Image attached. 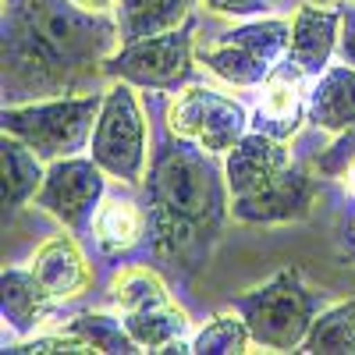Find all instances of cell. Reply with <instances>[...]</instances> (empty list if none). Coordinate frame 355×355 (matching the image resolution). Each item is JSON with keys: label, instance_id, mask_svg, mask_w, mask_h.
Listing matches in <instances>:
<instances>
[{"label": "cell", "instance_id": "1", "mask_svg": "<svg viewBox=\"0 0 355 355\" xmlns=\"http://www.w3.org/2000/svg\"><path fill=\"white\" fill-rule=\"evenodd\" d=\"M121 46V21L75 0H4V103L71 96L103 75Z\"/></svg>", "mask_w": 355, "mask_h": 355}, {"label": "cell", "instance_id": "2", "mask_svg": "<svg viewBox=\"0 0 355 355\" xmlns=\"http://www.w3.org/2000/svg\"><path fill=\"white\" fill-rule=\"evenodd\" d=\"M146 242L157 270L192 281L210 263L231 217V189L217 153L182 135H164L146 171Z\"/></svg>", "mask_w": 355, "mask_h": 355}, {"label": "cell", "instance_id": "3", "mask_svg": "<svg viewBox=\"0 0 355 355\" xmlns=\"http://www.w3.org/2000/svg\"><path fill=\"white\" fill-rule=\"evenodd\" d=\"M334 299L327 291H313L295 266L277 270L270 281H263L231 299V309H239L252 331V341L274 352H299L313 320L327 309Z\"/></svg>", "mask_w": 355, "mask_h": 355}, {"label": "cell", "instance_id": "4", "mask_svg": "<svg viewBox=\"0 0 355 355\" xmlns=\"http://www.w3.org/2000/svg\"><path fill=\"white\" fill-rule=\"evenodd\" d=\"M100 107H103V93H96V89L78 93V96L4 103V110H0V132L21 139L46 164H53L61 157H75L78 150H89Z\"/></svg>", "mask_w": 355, "mask_h": 355}, {"label": "cell", "instance_id": "5", "mask_svg": "<svg viewBox=\"0 0 355 355\" xmlns=\"http://www.w3.org/2000/svg\"><path fill=\"white\" fill-rule=\"evenodd\" d=\"M89 157L121 185L142 189L150 171V125L132 82L114 78V85L103 93V107L89 139Z\"/></svg>", "mask_w": 355, "mask_h": 355}, {"label": "cell", "instance_id": "6", "mask_svg": "<svg viewBox=\"0 0 355 355\" xmlns=\"http://www.w3.org/2000/svg\"><path fill=\"white\" fill-rule=\"evenodd\" d=\"M192 33L196 21L189 18L185 25L167 28V33L121 43L103 61V78H121L139 89H160V93H182L196 75Z\"/></svg>", "mask_w": 355, "mask_h": 355}, {"label": "cell", "instance_id": "7", "mask_svg": "<svg viewBox=\"0 0 355 355\" xmlns=\"http://www.w3.org/2000/svg\"><path fill=\"white\" fill-rule=\"evenodd\" d=\"M167 128L182 139L199 142L206 153L224 157L234 142L252 128V114L234 96H224L210 85H185L167 107Z\"/></svg>", "mask_w": 355, "mask_h": 355}, {"label": "cell", "instance_id": "8", "mask_svg": "<svg viewBox=\"0 0 355 355\" xmlns=\"http://www.w3.org/2000/svg\"><path fill=\"white\" fill-rule=\"evenodd\" d=\"M107 171L93 157H61L46 167L36 192V206L57 217L68 231L82 234L93 227V217L107 196Z\"/></svg>", "mask_w": 355, "mask_h": 355}, {"label": "cell", "instance_id": "9", "mask_svg": "<svg viewBox=\"0 0 355 355\" xmlns=\"http://www.w3.org/2000/svg\"><path fill=\"white\" fill-rule=\"evenodd\" d=\"M316 178L302 164H284L245 196H231V217L242 224H295L306 220L316 202Z\"/></svg>", "mask_w": 355, "mask_h": 355}, {"label": "cell", "instance_id": "10", "mask_svg": "<svg viewBox=\"0 0 355 355\" xmlns=\"http://www.w3.org/2000/svg\"><path fill=\"white\" fill-rule=\"evenodd\" d=\"M302 78H309L291 57H281L274 64L270 78H266L259 89V107L252 110V132H263L270 139H295L299 128L309 121V89H302Z\"/></svg>", "mask_w": 355, "mask_h": 355}, {"label": "cell", "instance_id": "11", "mask_svg": "<svg viewBox=\"0 0 355 355\" xmlns=\"http://www.w3.org/2000/svg\"><path fill=\"white\" fill-rule=\"evenodd\" d=\"M33 274L40 277V284L57 302L78 299V295H85L93 288V266L85 263V252L75 242V231L71 234H53V239H46L36 249Z\"/></svg>", "mask_w": 355, "mask_h": 355}, {"label": "cell", "instance_id": "12", "mask_svg": "<svg viewBox=\"0 0 355 355\" xmlns=\"http://www.w3.org/2000/svg\"><path fill=\"white\" fill-rule=\"evenodd\" d=\"M338 36H341V11L302 4L291 18L288 57L309 78H316V75H323L331 68V57L338 53Z\"/></svg>", "mask_w": 355, "mask_h": 355}, {"label": "cell", "instance_id": "13", "mask_svg": "<svg viewBox=\"0 0 355 355\" xmlns=\"http://www.w3.org/2000/svg\"><path fill=\"white\" fill-rule=\"evenodd\" d=\"M0 313H4V323L15 338H33L43 323L53 320L57 313V299L40 284V277L28 270H11L0 274Z\"/></svg>", "mask_w": 355, "mask_h": 355}, {"label": "cell", "instance_id": "14", "mask_svg": "<svg viewBox=\"0 0 355 355\" xmlns=\"http://www.w3.org/2000/svg\"><path fill=\"white\" fill-rule=\"evenodd\" d=\"M284 164H291L288 142L270 139V135L249 128V135H245L242 142H234L231 150L224 153V178H227L231 196L252 192V189L263 185L270 174H277Z\"/></svg>", "mask_w": 355, "mask_h": 355}, {"label": "cell", "instance_id": "15", "mask_svg": "<svg viewBox=\"0 0 355 355\" xmlns=\"http://www.w3.org/2000/svg\"><path fill=\"white\" fill-rule=\"evenodd\" d=\"M309 121L323 132L341 135L345 128H355V68L352 64H331L309 85Z\"/></svg>", "mask_w": 355, "mask_h": 355}, {"label": "cell", "instance_id": "16", "mask_svg": "<svg viewBox=\"0 0 355 355\" xmlns=\"http://www.w3.org/2000/svg\"><path fill=\"white\" fill-rule=\"evenodd\" d=\"M93 239L103 256H125L146 242V206L121 196H103L93 217Z\"/></svg>", "mask_w": 355, "mask_h": 355}, {"label": "cell", "instance_id": "17", "mask_svg": "<svg viewBox=\"0 0 355 355\" xmlns=\"http://www.w3.org/2000/svg\"><path fill=\"white\" fill-rule=\"evenodd\" d=\"M43 164L46 160L33 146H25L21 139L4 132V139H0V178H4L0 196H4V210H21L28 199H36L43 178H46Z\"/></svg>", "mask_w": 355, "mask_h": 355}, {"label": "cell", "instance_id": "18", "mask_svg": "<svg viewBox=\"0 0 355 355\" xmlns=\"http://www.w3.org/2000/svg\"><path fill=\"white\" fill-rule=\"evenodd\" d=\"M192 18V0H121V43L167 33Z\"/></svg>", "mask_w": 355, "mask_h": 355}, {"label": "cell", "instance_id": "19", "mask_svg": "<svg viewBox=\"0 0 355 355\" xmlns=\"http://www.w3.org/2000/svg\"><path fill=\"white\" fill-rule=\"evenodd\" d=\"M196 61L206 64V71H214L220 82L239 85V89H259L266 78H270V71H274L270 61H263V57H256V53H249L242 46H231V43L199 46Z\"/></svg>", "mask_w": 355, "mask_h": 355}, {"label": "cell", "instance_id": "20", "mask_svg": "<svg viewBox=\"0 0 355 355\" xmlns=\"http://www.w3.org/2000/svg\"><path fill=\"white\" fill-rule=\"evenodd\" d=\"M107 302L117 313H142V309L171 302V291H167L164 277L157 274V266L135 263V266H125V270L114 277V284L107 291Z\"/></svg>", "mask_w": 355, "mask_h": 355}, {"label": "cell", "instance_id": "21", "mask_svg": "<svg viewBox=\"0 0 355 355\" xmlns=\"http://www.w3.org/2000/svg\"><path fill=\"white\" fill-rule=\"evenodd\" d=\"M299 352L309 355H355V299L345 302H331L323 309L313 327L306 334V341L299 345Z\"/></svg>", "mask_w": 355, "mask_h": 355}, {"label": "cell", "instance_id": "22", "mask_svg": "<svg viewBox=\"0 0 355 355\" xmlns=\"http://www.w3.org/2000/svg\"><path fill=\"white\" fill-rule=\"evenodd\" d=\"M121 316L142 352H164L167 345L189 334V316L178 302H164V306L142 309V313H121Z\"/></svg>", "mask_w": 355, "mask_h": 355}, {"label": "cell", "instance_id": "23", "mask_svg": "<svg viewBox=\"0 0 355 355\" xmlns=\"http://www.w3.org/2000/svg\"><path fill=\"white\" fill-rule=\"evenodd\" d=\"M61 331L82 338L93 352H107V355H135L142 352L139 341L132 338V331L125 327V316H110V313H78L71 316Z\"/></svg>", "mask_w": 355, "mask_h": 355}, {"label": "cell", "instance_id": "24", "mask_svg": "<svg viewBox=\"0 0 355 355\" xmlns=\"http://www.w3.org/2000/svg\"><path fill=\"white\" fill-rule=\"evenodd\" d=\"M217 43H231V46H242L263 61L277 64L281 57H288V43H291V25L281 18H259L239 28H227V33L217 36Z\"/></svg>", "mask_w": 355, "mask_h": 355}, {"label": "cell", "instance_id": "25", "mask_svg": "<svg viewBox=\"0 0 355 355\" xmlns=\"http://www.w3.org/2000/svg\"><path fill=\"white\" fill-rule=\"evenodd\" d=\"M249 341H252V331L239 309L217 313L192 338V355H242V352H249Z\"/></svg>", "mask_w": 355, "mask_h": 355}, {"label": "cell", "instance_id": "26", "mask_svg": "<svg viewBox=\"0 0 355 355\" xmlns=\"http://www.w3.org/2000/svg\"><path fill=\"white\" fill-rule=\"evenodd\" d=\"M85 352H93V348L68 331L33 334V338H18V341L4 345V355H85Z\"/></svg>", "mask_w": 355, "mask_h": 355}, {"label": "cell", "instance_id": "27", "mask_svg": "<svg viewBox=\"0 0 355 355\" xmlns=\"http://www.w3.org/2000/svg\"><path fill=\"white\" fill-rule=\"evenodd\" d=\"M352 160H355V128H345L327 150L316 157V167H320V174H327V178H341Z\"/></svg>", "mask_w": 355, "mask_h": 355}, {"label": "cell", "instance_id": "28", "mask_svg": "<svg viewBox=\"0 0 355 355\" xmlns=\"http://www.w3.org/2000/svg\"><path fill=\"white\" fill-rule=\"evenodd\" d=\"M214 15H227V18H252L274 8V0H202Z\"/></svg>", "mask_w": 355, "mask_h": 355}, {"label": "cell", "instance_id": "29", "mask_svg": "<svg viewBox=\"0 0 355 355\" xmlns=\"http://www.w3.org/2000/svg\"><path fill=\"white\" fill-rule=\"evenodd\" d=\"M341 36H338V57L355 68V8L341 4Z\"/></svg>", "mask_w": 355, "mask_h": 355}, {"label": "cell", "instance_id": "30", "mask_svg": "<svg viewBox=\"0 0 355 355\" xmlns=\"http://www.w3.org/2000/svg\"><path fill=\"white\" fill-rule=\"evenodd\" d=\"M338 245H341V256H345V259H348V263L355 266V224L341 231V239H338Z\"/></svg>", "mask_w": 355, "mask_h": 355}, {"label": "cell", "instance_id": "31", "mask_svg": "<svg viewBox=\"0 0 355 355\" xmlns=\"http://www.w3.org/2000/svg\"><path fill=\"white\" fill-rule=\"evenodd\" d=\"M78 8H85V11H96V15H107L114 4H121V0H75Z\"/></svg>", "mask_w": 355, "mask_h": 355}, {"label": "cell", "instance_id": "32", "mask_svg": "<svg viewBox=\"0 0 355 355\" xmlns=\"http://www.w3.org/2000/svg\"><path fill=\"white\" fill-rule=\"evenodd\" d=\"M341 178L348 182V189H352V196H355V160H352V164L345 167V174H341Z\"/></svg>", "mask_w": 355, "mask_h": 355}, {"label": "cell", "instance_id": "33", "mask_svg": "<svg viewBox=\"0 0 355 355\" xmlns=\"http://www.w3.org/2000/svg\"><path fill=\"white\" fill-rule=\"evenodd\" d=\"M274 4H277V0H274Z\"/></svg>", "mask_w": 355, "mask_h": 355}]
</instances>
